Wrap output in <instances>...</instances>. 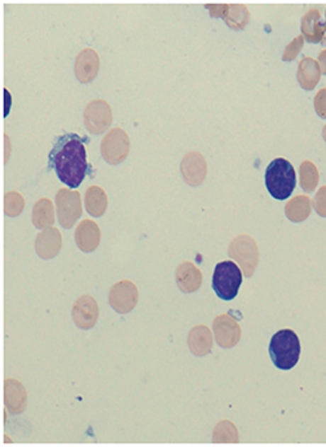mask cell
I'll return each mask as SVG.
<instances>
[{"mask_svg":"<svg viewBox=\"0 0 326 447\" xmlns=\"http://www.w3.org/2000/svg\"><path fill=\"white\" fill-rule=\"evenodd\" d=\"M300 187L305 193H312L319 184V170L310 161H304L300 164Z\"/></svg>","mask_w":326,"mask_h":447,"instance_id":"e0dca14e","label":"cell"},{"mask_svg":"<svg viewBox=\"0 0 326 447\" xmlns=\"http://www.w3.org/2000/svg\"><path fill=\"white\" fill-rule=\"evenodd\" d=\"M176 279L179 287L186 292L198 290L202 282L200 270L191 262H184L179 267Z\"/></svg>","mask_w":326,"mask_h":447,"instance_id":"5bb4252c","label":"cell"},{"mask_svg":"<svg viewBox=\"0 0 326 447\" xmlns=\"http://www.w3.org/2000/svg\"><path fill=\"white\" fill-rule=\"evenodd\" d=\"M52 204L51 202L42 199L34 207V223L37 228H43L45 225L52 224Z\"/></svg>","mask_w":326,"mask_h":447,"instance_id":"ffe728a7","label":"cell"},{"mask_svg":"<svg viewBox=\"0 0 326 447\" xmlns=\"http://www.w3.org/2000/svg\"><path fill=\"white\" fill-rule=\"evenodd\" d=\"M321 45L326 47V30L324 29V37H322V40H321Z\"/></svg>","mask_w":326,"mask_h":447,"instance_id":"484cf974","label":"cell"},{"mask_svg":"<svg viewBox=\"0 0 326 447\" xmlns=\"http://www.w3.org/2000/svg\"><path fill=\"white\" fill-rule=\"evenodd\" d=\"M130 140L122 128H113L101 142V153L108 163L122 162L128 154Z\"/></svg>","mask_w":326,"mask_h":447,"instance_id":"8992f818","label":"cell"},{"mask_svg":"<svg viewBox=\"0 0 326 447\" xmlns=\"http://www.w3.org/2000/svg\"><path fill=\"white\" fill-rule=\"evenodd\" d=\"M242 272L233 261L225 260L216 264L213 274V290L216 296L224 301H230L238 295L242 284Z\"/></svg>","mask_w":326,"mask_h":447,"instance_id":"277c9868","label":"cell"},{"mask_svg":"<svg viewBox=\"0 0 326 447\" xmlns=\"http://www.w3.org/2000/svg\"><path fill=\"white\" fill-rule=\"evenodd\" d=\"M216 340L224 348H230L237 343L240 339V327L236 322L228 318L227 315H222L215 320L214 325Z\"/></svg>","mask_w":326,"mask_h":447,"instance_id":"4fadbf2b","label":"cell"},{"mask_svg":"<svg viewBox=\"0 0 326 447\" xmlns=\"http://www.w3.org/2000/svg\"><path fill=\"white\" fill-rule=\"evenodd\" d=\"M84 142L87 137L77 134L59 136L48 156V168L53 170L57 179L70 189L79 187L89 175V167Z\"/></svg>","mask_w":326,"mask_h":447,"instance_id":"6da1fadb","label":"cell"},{"mask_svg":"<svg viewBox=\"0 0 326 447\" xmlns=\"http://www.w3.org/2000/svg\"><path fill=\"white\" fill-rule=\"evenodd\" d=\"M312 201L307 195H298L285 207V214L290 221L302 223L311 215Z\"/></svg>","mask_w":326,"mask_h":447,"instance_id":"9a60e30c","label":"cell"},{"mask_svg":"<svg viewBox=\"0 0 326 447\" xmlns=\"http://www.w3.org/2000/svg\"><path fill=\"white\" fill-rule=\"evenodd\" d=\"M315 110L320 118L326 120V88H322L315 96Z\"/></svg>","mask_w":326,"mask_h":447,"instance_id":"603a6c76","label":"cell"},{"mask_svg":"<svg viewBox=\"0 0 326 447\" xmlns=\"http://www.w3.org/2000/svg\"><path fill=\"white\" fill-rule=\"evenodd\" d=\"M300 351L299 337L289 328L277 331L269 343V357L276 368L282 371H288L297 366Z\"/></svg>","mask_w":326,"mask_h":447,"instance_id":"7a4b0ae2","label":"cell"},{"mask_svg":"<svg viewBox=\"0 0 326 447\" xmlns=\"http://www.w3.org/2000/svg\"><path fill=\"white\" fill-rule=\"evenodd\" d=\"M206 8L210 11V16H211V17L224 18V20H225V17L228 15V11H230V6H227V4H224V6H218V4L211 6V4H208Z\"/></svg>","mask_w":326,"mask_h":447,"instance_id":"cb8c5ba5","label":"cell"},{"mask_svg":"<svg viewBox=\"0 0 326 447\" xmlns=\"http://www.w3.org/2000/svg\"><path fill=\"white\" fill-rule=\"evenodd\" d=\"M313 207L316 209L317 215L321 217H326V187H321L319 192L313 198Z\"/></svg>","mask_w":326,"mask_h":447,"instance_id":"7402d4cb","label":"cell"},{"mask_svg":"<svg viewBox=\"0 0 326 447\" xmlns=\"http://www.w3.org/2000/svg\"><path fill=\"white\" fill-rule=\"evenodd\" d=\"M324 29H325V30H326V21H325V23H324Z\"/></svg>","mask_w":326,"mask_h":447,"instance_id":"83f0119b","label":"cell"},{"mask_svg":"<svg viewBox=\"0 0 326 447\" xmlns=\"http://www.w3.org/2000/svg\"><path fill=\"white\" fill-rule=\"evenodd\" d=\"M304 37L303 35H299L296 37L290 45H286L285 48V52L282 54V60L283 61H293L297 57L300 50L303 48Z\"/></svg>","mask_w":326,"mask_h":447,"instance_id":"44dd1931","label":"cell"},{"mask_svg":"<svg viewBox=\"0 0 326 447\" xmlns=\"http://www.w3.org/2000/svg\"><path fill=\"white\" fill-rule=\"evenodd\" d=\"M322 137H324V140H325L326 142V126L324 127V129H322Z\"/></svg>","mask_w":326,"mask_h":447,"instance_id":"4316f807","label":"cell"},{"mask_svg":"<svg viewBox=\"0 0 326 447\" xmlns=\"http://www.w3.org/2000/svg\"><path fill=\"white\" fill-rule=\"evenodd\" d=\"M57 209L62 226L72 228L75 219L81 216V201L78 194H73L70 204H67V190H60V194H57Z\"/></svg>","mask_w":326,"mask_h":447,"instance_id":"8fae6325","label":"cell"},{"mask_svg":"<svg viewBox=\"0 0 326 447\" xmlns=\"http://www.w3.org/2000/svg\"><path fill=\"white\" fill-rule=\"evenodd\" d=\"M268 193L274 199L285 201L294 192L297 184V175L293 164L283 158L274 159L266 170L264 175Z\"/></svg>","mask_w":326,"mask_h":447,"instance_id":"3957f363","label":"cell"},{"mask_svg":"<svg viewBox=\"0 0 326 447\" xmlns=\"http://www.w3.org/2000/svg\"><path fill=\"white\" fill-rule=\"evenodd\" d=\"M319 65L321 69V73L326 75V50L320 53L319 56Z\"/></svg>","mask_w":326,"mask_h":447,"instance_id":"d4e9b609","label":"cell"},{"mask_svg":"<svg viewBox=\"0 0 326 447\" xmlns=\"http://www.w3.org/2000/svg\"><path fill=\"white\" fill-rule=\"evenodd\" d=\"M319 62L311 57H303L298 66L297 79L300 87L305 91H312L321 78Z\"/></svg>","mask_w":326,"mask_h":447,"instance_id":"7c38bea8","label":"cell"},{"mask_svg":"<svg viewBox=\"0 0 326 447\" xmlns=\"http://www.w3.org/2000/svg\"><path fill=\"white\" fill-rule=\"evenodd\" d=\"M181 172L189 185H200L206 176V162L201 154L191 151L181 163Z\"/></svg>","mask_w":326,"mask_h":447,"instance_id":"9c48e42d","label":"cell"},{"mask_svg":"<svg viewBox=\"0 0 326 447\" xmlns=\"http://www.w3.org/2000/svg\"><path fill=\"white\" fill-rule=\"evenodd\" d=\"M83 120L89 132L94 134H104L113 122L111 106L104 100H95L86 106Z\"/></svg>","mask_w":326,"mask_h":447,"instance_id":"5b68a950","label":"cell"},{"mask_svg":"<svg viewBox=\"0 0 326 447\" xmlns=\"http://www.w3.org/2000/svg\"><path fill=\"white\" fill-rule=\"evenodd\" d=\"M86 206L91 215L101 216L106 207V197L104 192L96 187L89 189L86 194Z\"/></svg>","mask_w":326,"mask_h":447,"instance_id":"ac0fdd59","label":"cell"},{"mask_svg":"<svg viewBox=\"0 0 326 447\" xmlns=\"http://www.w3.org/2000/svg\"><path fill=\"white\" fill-rule=\"evenodd\" d=\"M99 67L100 60L97 53L91 48H86L77 56L75 76L81 83L92 82L96 78Z\"/></svg>","mask_w":326,"mask_h":447,"instance_id":"ba28073f","label":"cell"},{"mask_svg":"<svg viewBox=\"0 0 326 447\" xmlns=\"http://www.w3.org/2000/svg\"><path fill=\"white\" fill-rule=\"evenodd\" d=\"M100 239V233L92 221H83L77 231V243L83 251L95 250Z\"/></svg>","mask_w":326,"mask_h":447,"instance_id":"2e32d148","label":"cell"},{"mask_svg":"<svg viewBox=\"0 0 326 447\" xmlns=\"http://www.w3.org/2000/svg\"><path fill=\"white\" fill-rule=\"evenodd\" d=\"M250 21V13L244 6H230L225 23L233 30H241Z\"/></svg>","mask_w":326,"mask_h":447,"instance_id":"d6986e66","label":"cell"},{"mask_svg":"<svg viewBox=\"0 0 326 447\" xmlns=\"http://www.w3.org/2000/svg\"><path fill=\"white\" fill-rule=\"evenodd\" d=\"M255 252H258L257 243L250 237H244V236L235 239L230 247V256L242 265L246 277L252 276L254 269L257 268L258 255H247L255 254Z\"/></svg>","mask_w":326,"mask_h":447,"instance_id":"52a82bcc","label":"cell"},{"mask_svg":"<svg viewBox=\"0 0 326 447\" xmlns=\"http://www.w3.org/2000/svg\"><path fill=\"white\" fill-rule=\"evenodd\" d=\"M300 30L308 43H321L324 37V23H321L319 9L312 8L303 16Z\"/></svg>","mask_w":326,"mask_h":447,"instance_id":"30bf717a","label":"cell"}]
</instances>
